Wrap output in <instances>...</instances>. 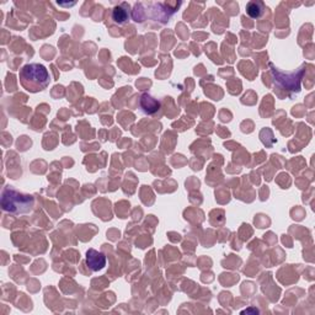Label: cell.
<instances>
[{"label":"cell","mask_w":315,"mask_h":315,"mask_svg":"<svg viewBox=\"0 0 315 315\" xmlns=\"http://www.w3.org/2000/svg\"><path fill=\"white\" fill-rule=\"evenodd\" d=\"M19 78L22 86L30 93H39L45 90L51 81L47 68L37 63L24 65L20 70Z\"/></svg>","instance_id":"1"},{"label":"cell","mask_w":315,"mask_h":315,"mask_svg":"<svg viewBox=\"0 0 315 315\" xmlns=\"http://www.w3.org/2000/svg\"><path fill=\"white\" fill-rule=\"evenodd\" d=\"M32 205H34L32 196L20 194L11 187L5 190L2 194L1 206L5 212L12 213V214H22V213L30 212Z\"/></svg>","instance_id":"2"},{"label":"cell","mask_w":315,"mask_h":315,"mask_svg":"<svg viewBox=\"0 0 315 315\" xmlns=\"http://www.w3.org/2000/svg\"><path fill=\"white\" fill-rule=\"evenodd\" d=\"M263 4L261 1H250L246 5V12L253 19H259L263 12Z\"/></svg>","instance_id":"5"},{"label":"cell","mask_w":315,"mask_h":315,"mask_svg":"<svg viewBox=\"0 0 315 315\" xmlns=\"http://www.w3.org/2000/svg\"><path fill=\"white\" fill-rule=\"evenodd\" d=\"M86 265L93 271H100L106 266V256L95 249H89L86 253Z\"/></svg>","instance_id":"3"},{"label":"cell","mask_w":315,"mask_h":315,"mask_svg":"<svg viewBox=\"0 0 315 315\" xmlns=\"http://www.w3.org/2000/svg\"><path fill=\"white\" fill-rule=\"evenodd\" d=\"M112 19L118 25L126 24L128 21V11L122 6H116L112 12Z\"/></svg>","instance_id":"6"},{"label":"cell","mask_w":315,"mask_h":315,"mask_svg":"<svg viewBox=\"0 0 315 315\" xmlns=\"http://www.w3.org/2000/svg\"><path fill=\"white\" fill-rule=\"evenodd\" d=\"M141 106L147 113H149V115H151V113L157 112V111L159 110L160 104H159V101H157L156 99L152 98L151 95H147L146 94V95L142 96Z\"/></svg>","instance_id":"4"}]
</instances>
